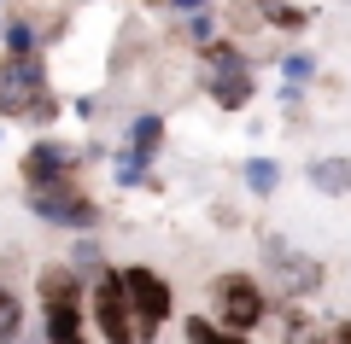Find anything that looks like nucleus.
<instances>
[{"label":"nucleus","mask_w":351,"mask_h":344,"mask_svg":"<svg viewBox=\"0 0 351 344\" xmlns=\"http://www.w3.org/2000/svg\"><path fill=\"white\" fill-rule=\"evenodd\" d=\"M276 315V297H269V286L258 280V274H217L211 280V321H223L228 332H258L263 321Z\"/></svg>","instance_id":"obj_1"},{"label":"nucleus","mask_w":351,"mask_h":344,"mask_svg":"<svg viewBox=\"0 0 351 344\" xmlns=\"http://www.w3.org/2000/svg\"><path fill=\"white\" fill-rule=\"evenodd\" d=\"M117 280H123V297H129V309H135L141 344H152L164 327H170V315H176L170 280H164L158 269H147V263H123V269H117Z\"/></svg>","instance_id":"obj_2"},{"label":"nucleus","mask_w":351,"mask_h":344,"mask_svg":"<svg viewBox=\"0 0 351 344\" xmlns=\"http://www.w3.org/2000/svg\"><path fill=\"white\" fill-rule=\"evenodd\" d=\"M47 99V64L41 53H0V117H24Z\"/></svg>","instance_id":"obj_3"},{"label":"nucleus","mask_w":351,"mask_h":344,"mask_svg":"<svg viewBox=\"0 0 351 344\" xmlns=\"http://www.w3.org/2000/svg\"><path fill=\"white\" fill-rule=\"evenodd\" d=\"M88 327L100 332L106 344H141L135 309H129V297H123V280H117V269L106 274V280L88 286Z\"/></svg>","instance_id":"obj_4"},{"label":"nucleus","mask_w":351,"mask_h":344,"mask_svg":"<svg viewBox=\"0 0 351 344\" xmlns=\"http://www.w3.org/2000/svg\"><path fill=\"white\" fill-rule=\"evenodd\" d=\"M263 251H269V280H276V304H287V297H311V292H322L328 269H322L316 257L293 251L287 239H263Z\"/></svg>","instance_id":"obj_5"},{"label":"nucleus","mask_w":351,"mask_h":344,"mask_svg":"<svg viewBox=\"0 0 351 344\" xmlns=\"http://www.w3.org/2000/svg\"><path fill=\"white\" fill-rule=\"evenodd\" d=\"M29 210H36L41 222H53V228H94V222H100V204L88 198L82 181H59V187L29 193Z\"/></svg>","instance_id":"obj_6"},{"label":"nucleus","mask_w":351,"mask_h":344,"mask_svg":"<svg viewBox=\"0 0 351 344\" xmlns=\"http://www.w3.org/2000/svg\"><path fill=\"white\" fill-rule=\"evenodd\" d=\"M88 158H94V146L76 152V146H59V140H41V146L24 152L18 170H24V187H29V193H41V187H59V181H82L76 170H82Z\"/></svg>","instance_id":"obj_7"},{"label":"nucleus","mask_w":351,"mask_h":344,"mask_svg":"<svg viewBox=\"0 0 351 344\" xmlns=\"http://www.w3.org/2000/svg\"><path fill=\"white\" fill-rule=\"evenodd\" d=\"M36 297H41V309H47V304H88V280L71 269V263H41Z\"/></svg>","instance_id":"obj_8"},{"label":"nucleus","mask_w":351,"mask_h":344,"mask_svg":"<svg viewBox=\"0 0 351 344\" xmlns=\"http://www.w3.org/2000/svg\"><path fill=\"white\" fill-rule=\"evenodd\" d=\"M88 339V304H47L41 309V344H76Z\"/></svg>","instance_id":"obj_9"},{"label":"nucleus","mask_w":351,"mask_h":344,"mask_svg":"<svg viewBox=\"0 0 351 344\" xmlns=\"http://www.w3.org/2000/svg\"><path fill=\"white\" fill-rule=\"evenodd\" d=\"M252 94H258L252 70H228V76H211V99H217L223 111H240V105H252Z\"/></svg>","instance_id":"obj_10"},{"label":"nucleus","mask_w":351,"mask_h":344,"mask_svg":"<svg viewBox=\"0 0 351 344\" xmlns=\"http://www.w3.org/2000/svg\"><path fill=\"white\" fill-rule=\"evenodd\" d=\"M64 263H71V269L82 274L88 286L112 274V263H106V246H100V239H76V246H71V257H64Z\"/></svg>","instance_id":"obj_11"},{"label":"nucleus","mask_w":351,"mask_h":344,"mask_svg":"<svg viewBox=\"0 0 351 344\" xmlns=\"http://www.w3.org/2000/svg\"><path fill=\"white\" fill-rule=\"evenodd\" d=\"M182 339L188 344H246V332H228L211 315H182Z\"/></svg>","instance_id":"obj_12"},{"label":"nucleus","mask_w":351,"mask_h":344,"mask_svg":"<svg viewBox=\"0 0 351 344\" xmlns=\"http://www.w3.org/2000/svg\"><path fill=\"white\" fill-rule=\"evenodd\" d=\"M311 187L316 193H351V158H322V163H311Z\"/></svg>","instance_id":"obj_13"},{"label":"nucleus","mask_w":351,"mask_h":344,"mask_svg":"<svg viewBox=\"0 0 351 344\" xmlns=\"http://www.w3.org/2000/svg\"><path fill=\"white\" fill-rule=\"evenodd\" d=\"M158 140H164V123H158V117H141V123L129 129V158L147 163L152 152H158Z\"/></svg>","instance_id":"obj_14"},{"label":"nucleus","mask_w":351,"mask_h":344,"mask_svg":"<svg viewBox=\"0 0 351 344\" xmlns=\"http://www.w3.org/2000/svg\"><path fill=\"white\" fill-rule=\"evenodd\" d=\"M24 321H29L24 297H12V292H6V304H0V344H18V332H24Z\"/></svg>","instance_id":"obj_15"},{"label":"nucleus","mask_w":351,"mask_h":344,"mask_svg":"<svg viewBox=\"0 0 351 344\" xmlns=\"http://www.w3.org/2000/svg\"><path fill=\"white\" fill-rule=\"evenodd\" d=\"M276 181H281V170L269 158H252L246 163V187H252V193H276Z\"/></svg>","instance_id":"obj_16"},{"label":"nucleus","mask_w":351,"mask_h":344,"mask_svg":"<svg viewBox=\"0 0 351 344\" xmlns=\"http://www.w3.org/2000/svg\"><path fill=\"white\" fill-rule=\"evenodd\" d=\"M328 344H351V321H334L328 327Z\"/></svg>","instance_id":"obj_17"},{"label":"nucleus","mask_w":351,"mask_h":344,"mask_svg":"<svg viewBox=\"0 0 351 344\" xmlns=\"http://www.w3.org/2000/svg\"><path fill=\"white\" fill-rule=\"evenodd\" d=\"M176 6H182V12H199V6H205V0H176Z\"/></svg>","instance_id":"obj_18"},{"label":"nucleus","mask_w":351,"mask_h":344,"mask_svg":"<svg viewBox=\"0 0 351 344\" xmlns=\"http://www.w3.org/2000/svg\"><path fill=\"white\" fill-rule=\"evenodd\" d=\"M0 304H6V274H0Z\"/></svg>","instance_id":"obj_19"},{"label":"nucleus","mask_w":351,"mask_h":344,"mask_svg":"<svg viewBox=\"0 0 351 344\" xmlns=\"http://www.w3.org/2000/svg\"><path fill=\"white\" fill-rule=\"evenodd\" d=\"M76 344H88V339H76Z\"/></svg>","instance_id":"obj_20"},{"label":"nucleus","mask_w":351,"mask_h":344,"mask_svg":"<svg viewBox=\"0 0 351 344\" xmlns=\"http://www.w3.org/2000/svg\"><path fill=\"white\" fill-rule=\"evenodd\" d=\"M322 344H328V339H322Z\"/></svg>","instance_id":"obj_21"}]
</instances>
